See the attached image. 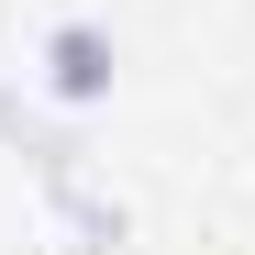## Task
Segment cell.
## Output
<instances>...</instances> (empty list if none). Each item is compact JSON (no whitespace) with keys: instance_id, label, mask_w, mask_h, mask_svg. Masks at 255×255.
I'll return each instance as SVG.
<instances>
[{"instance_id":"obj_1","label":"cell","mask_w":255,"mask_h":255,"mask_svg":"<svg viewBox=\"0 0 255 255\" xmlns=\"http://www.w3.org/2000/svg\"><path fill=\"white\" fill-rule=\"evenodd\" d=\"M45 89L56 100H100L111 89V33L100 22H56L45 33Z\"/></svg>"}]
</instances>
